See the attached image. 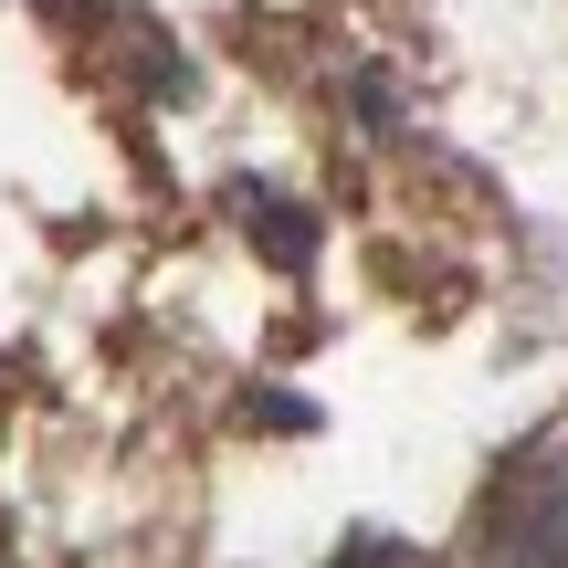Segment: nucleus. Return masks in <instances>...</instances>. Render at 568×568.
I'll list each match as a JSON object with an SVG mask.
<instances>
[{
  "label": "nucleus",
  "mask_w": 568,
  "mask_h": 568,
  "mask_svg": "<svg viewBox=\"0 0 568 568\" xmlns=\"http://www.w3.org/2000/svg\"><path fill=\"white\" fill-rule=\"evenodd\" d=\"M474 568H568V464H516L474 506Z\"/></svg>",
  "instance_id": "1"
},
{
  "label": "nucleus",
  "mask_w": 568,
  "mask_h": 568,
  "mask_svg": "<svg viewBox=\"0 0 568 568\" xmlns=\"http://www.w3.org/2000/svg\"><path fill=\"white\" fill-rule=\"evenodd\" d=\"M337 568H422V558H410V548H389V537H368V548H347Z\"/></svg>",
  "instance_id": "2"
}]
</instances>
